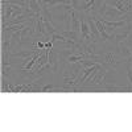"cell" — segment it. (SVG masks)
Segmentation results:
<instances>
[{"mask_svg":"<svg viewBox=\"0 0 132 132\" xmlns=\"http://www.w3.org/2000/svg\"><path fill=\"white\" fill-rule=\"evenodd\" d=\"M118 52H119V54H120V56H122L124 60H128V58L132 56V49L127 45L126 41L118 44Z\"/></svg>","mask_w":132,"mask_h":132,"instance_id":"1","label":"cell"},{"mask_svg":"<svg viewBox=\"0 0 132 132\" xmlns=\"http://www.w3.org/2000/svg\"><path fill=\"white\" fill-rule=\"evenodd\" d=\"M28 8L32 11L33 13H36V15H41L42 7H41L40 0H28Z\"/></svg>","mask_w":132,"mask_h":132,"instance_id":"2","label":"cell"},{"mask_svg":"<svg viewBox=\"0 0 132 132\" xmlns=\"http://www.w3.org/2000/svg\"><path fill=\"white\" fill-rule=\"evenodd\" d=\"M2 91L5 93H13V85L9 81H7L5 77H2Z\"/></svg>","mask_w":132,"mask_h":132,"instance_id":"3","label":"cell"}]
</instances>
